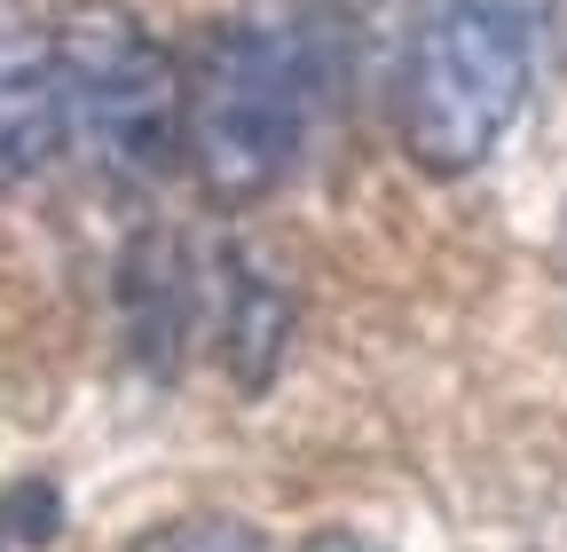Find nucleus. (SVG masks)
<instances>
[{
    "label": "nucleus",
    "mask_w": 567,
    "mask_h": 552,
    "mask_svg": "<svg viewBox=\"0 0 567 552\" xmlns=\"http://www.w3.org/2000/svg\"><path fill=\"white\" fill-rule=\"evenodd\" d=\"M536 40L520 0H442L417 24L410 80H402V134L425 174H465L496 151L528 103Z\"/></svg>",
    "instance_id": "nucleus-1"
},
{
    "label": "nucleus",
    "mask_w": 567,
    "mask_h": 552,
    "mask_svg": "<svg viewBox=\"0 0 567 552\" xmlns=\"http://www.w3.org/2000/svg\"><path fill=\"white\" fill-rule=\"evenodd\" d=\"M308 126V63L292 32L221 24L197 55V80L182 88V134L197 151V182L229 205L268 197L300 159Z\"/></svg>",
    "instance_id": "nucleus-2"
},
{
    "label": "nucleus",
    "mask_w": 567,
    "mask_h": 552,
    "mask_svg": "<svg viewBox=\"0 0 567 552\" xmlns=\"http://www.w3.org/2000/svg\"><path fill=\"white\" fill-rule=\"evenodd\" d=\"M48 40L63 80V126H80L111 174L158 182L182 151V72L166 40H151V24L118 0H71Z\"/></svg>",
    "instance_id": "nucleus-3"
},
{
    "label": "nucleus",
    "mask_w": 567,
    "mask_h": 552,
    "mask_svg": "<svg viewBox=\"0 0 567 552\" xmlns=\"http://www.w3.org/2000/svg\"><path fill=\"white\" fill-rule=\"evenodd\" d=\"M63 151V80L55 40L24 0H0V190H24Z\"/></svg>",
    "instance_id": "nucleus-4"
},
{
    "label": "nucleus",
    "mask_w": 567,
    "mask_h": 552,
    "mask_svg": "<svg viewBox=\"0 0 567 552\" xmlns=\"http://www.w3.org/2000/svg\"><path fill=\"white\" fill-rule=\"evenodd\" d=\"M118 316H126V348L142 371L174 379L182 339H189V253L174 229H142L118 260Z\"/></svg>",
    "instance_id": "nucleus-5"
},
{
    "label": "nucleus",
    "mask_w": 567,
    "mask_h": 552,
    "mask_svg": "<svg viewBox=\"0 0 567 552\" xmlns=\"http://www.w3.org/2000/svg\"><path fill=\"white\" fill-rule=\"evenodd\" d=\"M292 324H300V300L284 276H268L252 253L229 260V308H221V364L245 395H260L276 371H284V348H292Z\"/></svg>",
    "instance_id": "nucleus-6"
},
{
    "label": "nucleus",
    "mask_w": 567,
    "mask_h": 552,
    "mask_svg": "<svg viewBox=\"0 0 567 552\" xmlns=\"http://www.w3.org/2000/svg\"><path fill=\"white\" fill-rule=\"evenodd\" d=\"M134 552H268V544H260V529H245V521H229V513H197V521L151 529Z\"/></svg>",
    "instance_id": "nucleus-7"
}]
</instances>
